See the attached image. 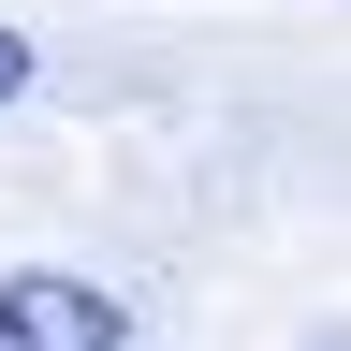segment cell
<instances>
[{"label":"cell","mask_w":351,"mask_h":351,"mask_svg":"<svg viewBox=\"0 0 351 351\" xmlns=\"http://www.w3.org/2000/svg\"><path fill=\"white\" fill-rule=\"evenodd\" d=\"M15 88H29V44H15V29H0V103H15Z\"/></svg>","instance_id":"obj_2"},{"label":"cell","mask_w":351,"mask_h":351,"mask_svg":"<svg viewBox=\"0 0 351 351\" xmlns=\"http://www.w3.org/2000/svg\"><path fill=\"white\" fill-rule=\"evenodd\" d=\"M117 337H132V307L103 278H59V263L0 278V351H117Z\"/></svg>","instance_id":"obj_1"}]
</instances>
